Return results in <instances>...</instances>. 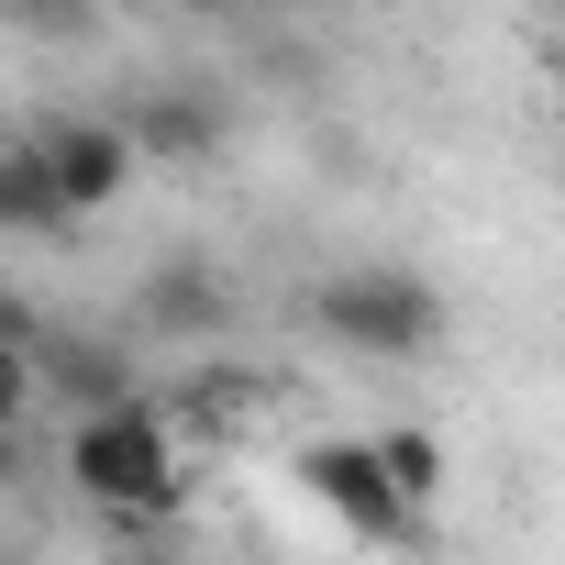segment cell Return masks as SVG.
<instances>
[{
  "label": "cell",
  "instance_id": "cell-9",
  "mask_svg": "<svg viewBox=\"0 0 565 565\" xmlns=\"http://www.w3.org/2000/svg\"><path fill=\"white\" fill-rule=\"evenodd\" d=\"M34 399H45V388H34V355H23V344H0V433H23Z\"/></svg>",
  "mask_w": 565,
  "mask_h": 565
},
{
  "label": "cell",
  "instance_id": "cell-12",
  "mask_svg": "<svg viewBox=\"0 0 565 565\" xmlns=\"http://www.w3.org/2000/svg\"><path fill=\"white\" fill-rule=\"evenodd\" d=\"M0 233H12V211H0Z\"/></svg>",
  "mask_w": 565,
  "mask_h": 565
},
{
  "label": "cell",
  "instance_id": "cell-11",
  "mask_svg": "<svg viewBox=\"0 0 565 565\" xmlns=\"http://www.w3.org/2000/svg\"><path fill=\"white\" fill-rule=\"evenodd\" d=\"M111 565H189V554H178V543H122Z\"/></svg>",
  "mask_w": 565,
  "mask_h": 565
},
{
  "label": "cell",
  "instance_id": "cell-4",
  "mask_svg": "<svg viewBox=\"0 0 565 565\" xmlns=\"http://www.w3.org/2000/svg\"><path fill=\"white\" fill-rule=\"evenodd\" d=\"M122 134H134V167H200V156L233 145V100H222L211 78H156V89L122 111Z\"/></svg>",
  "mask_w": 565,
  "mask_h": 565
},
{
  "label": "cell",
  "instance_id": "cell-8",
  "mask_svg": "<svg viewBox=\"0 0 565 565\" xmlns=\"http://www.w3.org/2000/svg\"><path fill=\"white\" fill-rule=\"evenodd\" d=\"M377 444V477H388V499L411 510V521H433V499H444V444L422 433V422H388V433H366Z\"/></svg>",
  "mask_w": 565,
  "mask_h": 565
},
{
  "label": "cell",
  "instance_id": "cell-7",
  "mask_svg": "<svg viewBox=\"0 0 565 565\" xmlns=\"http://www.w3.org/2000/svg\"><path fill=\"white\" fill-rule=\"evenodd\" d=\"M134 322H145L156 344H211V333L233 322V277H222L211 255H167L145 289H134Z\"/></svg>",
  "mask_w": 565,
  "mask_h": 565
},
{
  "label": "cell",
  "instance_id": "cell-3",
  "mask_svg": "<svg viewBox=\"0 0 565 565\" xmlns=\"http://www.w3.org/2000/svg\"><path fill=\"white\" fill-rule=\"evenodd\" d=\"M23 145H34V167H45V189H56V211H67V222L111 211V200L145 178V167H134V134H122L111 111H56V122H34Z\"/></svg>",
  "mask_w": 565,
  "mask_h": 565
},
{
  "label": "cell",
  "instance_id": "cell-1",
  "mask_svg": "<svg viewBox=\"0 0 565 565\" xmlns=\"http://www.w3.org/2000/svg\"><path fill=\"white\" fill-rule=\"evenodd\" d=\"M67 488L100 521H134V543H156V521L178 510V411L167 399H122L67 422Z\"/></svg>",
  "mask_w": 565,
  "mask_h": 565
},
{
  "label": "cell",
  "instance_id": "cell-2",
  "mask_svg": "<svg viewBox=\"0 0 565 565\" xmlns=\"http://www.w3.org/2000/svg\"><path fill=\"white\" fill-rule=\"evenodd\" d=\"M311 322L344 344V355H366V366H422L433 344H444V289H433V277L422 266H333L322 277V289H311Z\"/></svg>",
  "mask_w": 565,
  "mask_h": 565
},
{
  "label": "cell",
  "instance_id": "cell-6",
  "mask_svg": "<svg viewBox=\"0 0 565 565\" xmlns=\"http://www.w3.org/2000/svg\"><path fill=\"white\" fill-rule=\"evenodd\" d=\"M300 488L355 532V543H411V510L388 499V477H377V444L355 433V444H300Z\"/></svg>",
  "mask_w": 565,
  "mask_h": 565
},
{
  "label": "cell",
  "instance_id": "cell-5",
  "mask_svg": "<svg viewBox=\"0 0 565 565\" xmlns=\"http://www.w3.org/2000/svg\"><path fill=\"white\" fill-rule=\"evenodd\" d=\"M34 388H45L67 422L145 399V388H134V344H122V333H89V322H45V344H34Z\"/></svg>",
  "mask_w": 565,
  "mask_h": 565
},
{
  "label": "cell",
  "instance_id": "cell-10",
  "mask_svg": "<svg viewBox=\"0 0 565 565\" xmlns=\"http://www.w3.org/2000/svg\"><path fill=\"white\" fill-rule=\"evenodd\" d=\"M23 466H34V455H23V433H0V499L23 488Z\"/></svg>",
  "mask_w": 565,
  "mask_h": 565
}]
</instances>
